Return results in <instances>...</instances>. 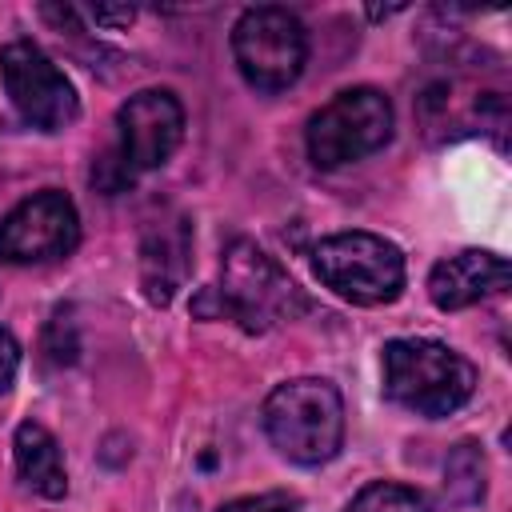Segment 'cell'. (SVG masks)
Wrapping results in <instances>:
<instances>
[{"label":"cell","mask_w":512,"mask_h":512,"mask_svg":"<svg viewBox=\"0 0 512 512\" xmlns=\"http://www.w3.org/2000/svg\"><path fill=\"white\" fill-rule=\"evenodd\" d=\"M300 500L292 492H260V496H240L228 500L220 512H296Z\"/></svg>","instance_id":"cell-15"},{"label":"cell","mask_w":512,"mask_h":512,"mask_svg":"<svg viewBox=\"0 0 512 512\" xmlns=\"http://www.w3.org/2000/svg\"><path fill=\"white\" fill-rule=\"evenodd\" d=\"M76 240H80L76 204L56 188H44L20 200L0 220V260L8 264H40V260L68 256Z\"/></svg>","instance_id":"cell-8"},{"label":"cell","mask_w":512,"mask_h":512,"mask_svg":"<svg viewBox=\"0 0 512 512\" xmlns=\"http://www.w3.org/2000/svg\"><path fill=\"white\" fill-rule=\"evenodd\" d=\"M232 56L256 92H284L308 60V32L296 12L280 4L248 8L232 28Z\"/></svg>","instance_id":"cell-5"},{"label":"cell","mask_w":512,"mask_h":512,"mask_svg":"<svg viewBox=\"0 0 512 512\" xmlns=\"http://www.w3.org/2000/svg\"><path fill=\"white\" fill-rule=\"evenodd\" d=\"M476 388V368L440 340L384 344V396L416 416H448Z\"/></svg>","instance_id":"cell-3"},{"label":"cell","mask_w":512,"mask_h":512,"mask_svg":"<svg viewBox=\"0 0 512 512\" xmlns=\"http://www.w3.org/2000/svg\"><path fill=\"white\" fill-rule=\"evenodd\" d=\"M216 312L236 320L244 332H268L308 312L300 284L252 240H232L220 260V284L212 288Z\"/></svg>","instance_id":"cell-2"},{"label":"cell","mask_w":512,"mask_h":512,"mask_svg":"<svg viewBox=\"0 0 512 512\" xmlns=\"http://www.w3.org/2000/svg\"><path fill=\"white\" fill-rule=\"evenodd\" d=\"M0 76L4 88L16 104V112L40 128V132H60L80 116V100L72 80L32 44V40H12L0 52Z\"/></svg>","instance_id":"cell-7"},{"label":"cell","mask_w":512,"mask_h":512,"mask_svg":"<svg viewBox=\"0 0 512 512\" xmlns=\"http://www.w3.org/2000/svg\"><path fill=\"white\" fill-rule=\"evenodd\" d=\"M444 496L452 504H476L484 496V456L476 444H456L444 464Z\"/></svg>","instance_id":"cell-13"},{"label":"cell","mask_w":512,"mask_h":512,"mask_svg":"<svg viewBox=\"0 0 512 512\" xmlns=\"http://www.w3.org/2000/svg\"><path fill=\"white\" fill-rule=\"evenodd\" d=\"M184 252H188V236L184 228L176 232H160V248L144 244V288L156 304H168L180 276H184Z\"/></svg>","instance_id":"cell-12"},{"label":"cell","mask_w":512,"mask_h":512,"mask_svg":"<svg viewBox=\"0 0 512 512\" xmlns=\"http://www.w3.org/2000/svg\"><path fill=\"white\" fill-rule=\"evenodd\" d=\"M120 124V180H132L140 172L160 168L180 136H184V108L168 88H144L136 96H128V104L116 116Z\"/></svg>","instance_id":"cell-9"},{"label":"cell","mask_w":512,"mask_h":512,"mask_svg":"<svg viewBox=\"0 0 512 512\" xmlns=\"http://www.w3.org/2000/svg\"><path fill=\"white\" fill-rule=\"evenodd\" d=\"M264 432L272 448L292 464H324L344 440V400L336 384L320 376L284 380L264 400Z\"/></svg>","instance_id":"cell-1"},{"label":"cell","mask_w":512,"mask_h":512,"mask_svg":"<svg viewBox=\"0 0 512 512\" xmlns=\"http://www.w3.org/2000/svg\"><path fill=\"white\" fill-rule=\"evenodd\" d=\"M348 512H432L428 496L408 488V484H392V480H372L356 492V500L348 504Z\"/></svg>","instance_id":"cell-14"},{"label":"cell","mask_w":512,"mask_h":512,"mask_svg":"<svg viewBox=\"0 0 512 512\" xmlns=\"http://www.w3.org/2000/svg\"><path fill=\"white\" fill-rule=\"evenodd\" d=\"M508 260L496 256V252H480V248H464L448 260H440L428 276V296L436 308L444 312H456V308H468L492 292H504L508 288Z\"/></svg>","instance_id":"cell-10"},{"label":"cell","mask_w":512,"mask_h":512,"mask_svg":"<svg viewBox=\"0 0 512 512\" xmlns=\"http://www.w3.org/2000/svg\"><path fill=\"white\" fill-rule=\"evenodd\" d=\"M16 368H20V344H16V336L8 328H0V392L12 388Z\"/></svg>","instance_id":"cell-16"},{"label":"cell","mask_w":512,"mask_h":512,"mask_svg":"<svg viewBox=\"0 0 512 512\" xmlns=\"http://www.w3.org/2000/svg\"><path fill=\"white\" fill-rule=\"evenodd\" d=\"M12 448H16V472H20L28 492H36L44 500H60L68 492V472H64L60 444H56V436L44 424L24 420L16 428Z\"/></svg>","instance_id":"cell-11"},{"label":"cell","mask_w":512,"mask_h":512,"mask_svg":"<svg viewBox=\"0 0 512 512\" xmlns=\"http://www.w3.org/2000/svg\"><path fill=\"white\" fill-rule=\"evenodd\" d=\"M316 276L352 304H392L404 288V256L376 232H336L312 248Z\"/></svg>","instance_id":"cell-4"},{"label":"cell","mask_w":512,"mask_h":512,"mask_svg":"<svg viewBox=\"0 0 512 512\" xmlns=\"http://www.w3.org/2000/svg\"><path fill=\"white\" fill-rule=\"evenodd\" d=\"M392 136V100L380 88H348L332 96L304 132L316 168H340L380 152Z\"/></svg>","instance_id":"cell-6"}]
</instances>
